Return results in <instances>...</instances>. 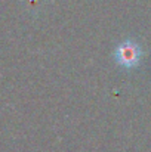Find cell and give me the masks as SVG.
<instances>
[{"label": "cell", "instance_id": "1", "mask_svg": "<svg viewBox=\"0 0 151 152\" xmlns=\"http://www.w3.org/2000/svg\"><path fill=\"white\" fill-rule=\"evenodd\" d=\"M136 59H138V48H133L129 42L119 48V62L130 66L132 64H136Z\"/></svg>", "mask_w": 151, "mask_h": 152}]
</instances>
